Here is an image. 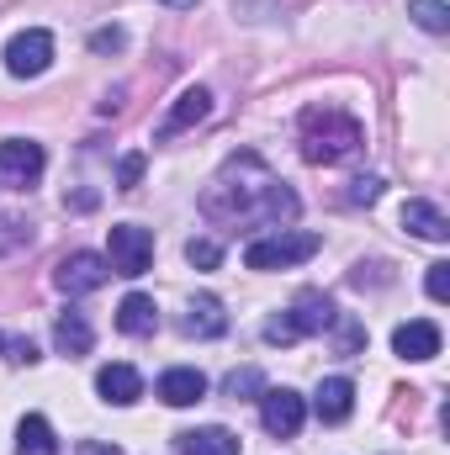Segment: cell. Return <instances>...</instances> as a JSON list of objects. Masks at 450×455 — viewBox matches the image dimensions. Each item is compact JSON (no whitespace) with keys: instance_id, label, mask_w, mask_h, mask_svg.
Returning a JSON list of instances; mask_svg holds the SVG:
<instances>
[{"instance_id":"cell-2","label":"cell","mask_w":450,"mask_h":455,"mask_svg":"<svg viewBox=\"0 0 450 455\" xmlns=\"http://www.w3.org/2000/svg\"><path fill=\"white\" fill-rule=\"evenodd\" d=\"M360 122L334 107H308L302 112V159L308 164H344L360 154Z\"/></svg>"},{"instance_id":"cell-28","label":"cell","mask_w":450,"mask_h":455,"mask_svg":"<svg viewBox=\"0 0 450 455\" xmlns=\"http://www.w3.org/2000/svg\"><path fill=\"white\" fill-rule=\"evenodd\" d=\"M122 43H127L122 27H101V32H91V48H96V53H117Z\"/></svg>"},{"instance_id":"cell-5","label":"cell","mask_w":450,"mask_h":455,"mask_svg":"<svg viewBox=\"0 0 450 455\" xmlns=\"http://www.w3.org/2000/svg\"><path fill=\"white\" fill-rule=\"evenodd\" d=\"M43 164H48L43 143H32V138H5V143H0V186L32 191V186L43 180Z\"/></svg>"},{"instance_id":"cell-20","label":"cell","mask_w":450,"mask_h":455,"mask_svg":"<svg viewBox=\"0 0 450 455\" xmlns=\"http://www.w3.org/2000/svg\"><path fill=\"white\" fill-rule=\"evenodd\" d=\"M16 455H59V440H53V424L27 413L21 429H16Z\"/></svg>"},{"instance_id":"cell-4","label":"cell","mask_w":450,"mask_h":455,"mask_svg":"<svg viewBox=\"0 0 450 455\" xmlns=\"http://www.w3.org/2000/svg\"><path fill=\"white\" fill-rule=\"evenodd\" d=\"M107 265H112V275L138 281V275L154 265V233L138 228V223H117L112 238H107Z\"/></svg>"},{"instance_id":"cell-23","label":"cell","mask_w":450,"mask_h":455,"mask_svg":"<svg viewBox=\"0 0 450 455\" xmlns=\"http://www.w3.org/2000/svg\"><path fill=\"white\" fill-rule=\"evenodd\" d=\"M32 243V223L27 218H0V254H16V249H27Z\"/></svg>"},{"instance_id":"cell-26","label":"cell","mask_w":450,"mask_h":455,"mask_svg":"<svg viewBox=\"0 0 450 455\" xmlns=\"http://www.w3.org/2000/svg\"><path fill=\"white\" fill-rule=\"evenodd\" d=\"M382 196V175H360V180H350V202L355 207H371Z\"/></svg>"},{"instance_id":"cell-10","label":"cell","mask_w":450,"mask_h":455,"mask_svg":"<svg viewBox=\"0 0 450 455\" xmlns=\"http://www.w3.org/2000/svg\"><path fill=\"white\" fill-rule=\"evenodd\" d=\"M207 112H213V91L191 85V91H181V96H175V107H170L165 122H159V132H154V138H181L186 127H197Z\"/></svg>"},{"instance_id":"cell-11","label":"cell","mask_w":450,"mask_h":455,"mask_svg":"<svg viewBox=\"0 0 450 455\" xmlns=\"http://www.w3.org/2000/svg\"><path fill=\"white\" fill-rule=\"evenodd\" d=\"M392 349H398L403 360H435V355H440V329H435L430 318H408V323L392 329Z\"/></svg>"},{"instance_id":"cell-16","label":"cell","mask_w":450,"mask_h":455,"mask_svg":"<svg viewBox=\"0 0 450 455\" xmlns=\"http://www.w3.org/2000/svg\"><path fill=\"white\" fill-rule=\"evenodd\" d=\"M175 455H238V435L223 424L186 429V435H175Z\"/></svg>"},{"instance_id":"cell-30","label":"cell","mask_w":450,"mask_h":455,"mask_svg":"<svg viewBox=\"0 0 450 455\" xmlns=\"http://www.w3.org/2000/svg\"><path fill=\"white\" fill-rule=\"evenodd\" d=\"M424 286H430V297H435V302H446V297H450V265H446V259H440V265H430V281H424Z\"/></svg>"},{"instance_id":"cell-27","label":"cell","mask_w":450,"mask_h":455,"mask_svg":"<svg viewBox=\"0 0 450 455\" xmlns=\"http://www.w3.org/2000/svg\"><path fill=\"white\" fill-rule=\"evenodd\" d=\"M302 339V334H297V329H292V318H286V313H281V318H270V323H265V344H297Z\"/></svg>"},{"instance_id":"cell-9","label":"cell","mask_w":450,"mask_h":455,"mask_svg":"<svg viewBox=\"0 0 450 455\" xmlns=\"http://www.w3.org/2000/svg\"><path fill=\"white\" fill-rule=\"evenodd\" d=\"M286 318H292V329L308 339V334H329V329H334V323H339V307L324 297V291H302V297L292 302V313H286Z\"/></svg>"},{"instance_id":"cell-14","label":"cell","mask_w":450,"mask_h":455,"mask_svg":"<svg viewBox=\"0 0 450 455\" xmlns=\"http://www.w3.org/2000/svg\"><path fill=\"white\" fill-rule=\"evenodd\" d=\"M228 329V313L218 297H191V307H186V318H181V334L186 339H218Z\"/></svg>"},{"instance_id":"cell-13","label":"cell","mask_w":450,"mask_h":455,"mask_svg":"<svg viewBox=\"0 0 450 455\" xmlns=\"http://www.w3.org/2000/svg\"><path fill=\"white\" fill-rule=\"evenodd\" d=\"M96 392L112 403V408H133L138 397H143V376L133 371V365H101V376H96Z\"/></svg>"},{"instance_id":"cell-31","label":"cell","mask_w":450,"mask_h":455,"mask_svg":"<svg viewBox=\"0 0 450 455\" xmlns=\"http://www.w3.org/2000/svg\"><path fill=\"white\" fill-rule=\"evenodd\" d=\"M75 455H122L117 445H107V440H80L75 445Z\"/></svg>"},{"instance_id":"cell-6","label":"cell","mask_w":450,"mask_h":455,"mask_svg":"<svg viewBox=\"0 0 450 455\" xmlns=\"http://www.w3.org/2000/svg\"><path fill=\"white\" fill-rule=\"evenodd\" d=\"M107 275H112V265H107L101 254L75 249V254H64V259H59L53 286H59L64 297H85V291H101V286H107Z\"/></svg>"},{"instance_id":"cell-15","label":"cell","mask_w":450,"mask_h":455,"mask_svg":"<svg viewBox=\"0 0 450 455\" xmlns=\"http://www.w3.org/2000/svg\"><path fill=\"white\" fill-rule=\"evenodd\" d=\"M313 413H318L324 424H344V419L355 413V381H350V376H329V381L313 392Z\"/></svg>"},{"instance_id":"cell-3","label":"cell","mask_w":450,"mask_h":455,"mask_svg":"<svg viewBox=\"0 0 450 455\" xmlns=\"http://www.w3.org/2000/svg\"><path fill=\"white\" fill-rule=\"evenodd\" d=\"M318 249H324V238H318V233L276 228V233H265V238H254V243L244 249V265H249V270H292V265L313 259Z\"/></svg>"},{"instance_id":"cell-19","label":"cell","mask_w":450,"mask_h":455,"mask_svg":"<svg viewBox=\"0 0 450 455\" xmlns=\"http://www.w3.org/2000/svg\"><path fill=\"white\" fill-rule=\"evenodd\" d=\"M53 344H59V355H69V360H80V355H91V344H96V334H91V323H85V313H64L59 323H53Z\"/></svg>"},{"instance_id":"cell-32","label":"cell","mask_w":450,"mask_h":455,"mask_svg":"<svg viewBox=\"0 0 450 455\" xmlns=\"http://www.w3.org/2000/svg\"><path fill=\"white\" fill-rule=\"evenodd\" d=\"M165 5H170V11H191L197 0H165Z\"/></svg>"},{"instance_id":"cell-1","label":"cell","mask_w":450,"mask_h":455,"mask_svg":"<svg viewBox=\"0 0 450 455\" xmlns=\"http://www.w3.org/2000/svg\"><path fill=\"white\" fill-rule=\"evenodd\" d=\"M297 207H302L297 191L286 180H276L260 164V154H233L218 170V180L202 191V212L223 228H249V223L281 228L297 218Z\"/></svg>"},{"instance_id":"cell-25","label":"cell","mask_w":450,"mask_h":455,"mask_svg":"<svg viewBox=\"0 0 450 455\" xmlns=\"http://www.w3.org/2000/svg\"><path fill=\"white\" fill-rule=\"evenodd\" d=\"M0 355H5V360H16V365H32V360H37V344L16 339V334H0Z\"/></svg>"},{"instance_id":"cell-29","label":"cell","mask_w":450,"mask_h":455,"mask_svg":"<svg viewBox=\"0 0 450 455\" xmlns=\"http://www.w3.org/2000/svg\"><path fill=\"white\" fill-rule=\"evenodd\" d=\"M138 180H143V154H127V159H122V170H117V186H122V191H133Z\"/></svg>"},{"instance_id":"cell-18","label":"cell","mask_w":450,"mask_h":455,"mask_svg":"<svg viewBox=\"0 0 450 455\" xmlns=\"http://www.w3.org/2000/svg\"><path fill=\"white\" fill-rule=\"evenodd\" d=\"M117 329H122V334H133V339L154 334V329H159V307H154V297H143V291L122 297V307H117Z\"/></svg>"},{"instance_id":"cell-7","label":"cell","mask_w":450,"mask_h":455,"mask_svg":"<svg viewBox=\"0 0 450 455\" xmlns=\"http://www.w3.org/2000/svg\"><path fill=\"white\" fill-rule=\"evenodd\" d=\"M48 64H53V37H48L43 27L16 32V37L5 43V75H16V80H37Z\"/></svg>"},{"instance_id":"cell-12","label":"cell","mask_w":450,"mask_h":455,"mask_svg":"<svg viewBox=\"0 0 450 455\" xmlns=\"http://www.w3.org/2000/svg\"><path fill=\"white\" fill-rule=\"evenodd\" d=\"M202 397H207V376H202V371L175 365V371L159 376V403H170V408H197Z\"/></svg>"},{"instance_id":"cell-8","label":"cell","mask_w":450,"mask_h":455,"mask_svg":"<svg viewBox=\"0 0 450 455\" xmlns=\"http://www.w3.org/2000/svg\"><path fill=\"white\" fill-rule=\"evenodd\" d=\"M260 419H265V429H270L276 440H292V435L302 429V419H308V403H302L292 387H265V392H260Z\"/></svg>"},{"instance_id":"cell-21","label":"cell","mask_w":450,"mask_h":455,"mask_svg":"<svg viewBox=\"0 0 450 455\" xmlns=\"http://www.w3.org/2000/svg\"><path fill=\"white\" fill-rule=\"evenodd\" d=\"M223 392L233 397V403H254V397L265 392V376H260L254 365H238V371H228L223 376Z\"/></svg>"},{"instance_id":"cell-24","label":"cell","mask_w":450,"mask_h":455,"mask_svg":"<svg viewBox=\"0 0 450 455\" xmlns=\"http://www.w3.org/2000/svg\"><path fill=\"white\" fill-rule=\"evenodd\" d=\"M186 259H191L197 270H218V259H223V249H218L213 238H191V243H186Z\"/></svg>"},{"instance_id":"cell-17","label":"cell","mask_w":450,"mask_h":455,"mask_svg":"<svg viewBox=\"0 0 450 455\" xmlns=\"http://www.w3.org/2000/svg\"><path fill=\"white\" fill-rule=\"evenodd\" d=\"M403 228H408L414 238H424V243H446L450 238V218L435 202H408V207H403Z\"/></svg>"},{"instance_id":"cell-22","label":"cell","mask_w":450,"mask_h":455,"mask_svg":"<svg viewBox=\"0 0 450 455\" xmlns=\"http://www.w3.org/2000/svg\"><path fill=\"white\" fill-rule=\"evenodd\" d=\"M408 16H414L424 32H435V37L450 32V5L446 0H408Z\"/></svg>"}]
</instances>
